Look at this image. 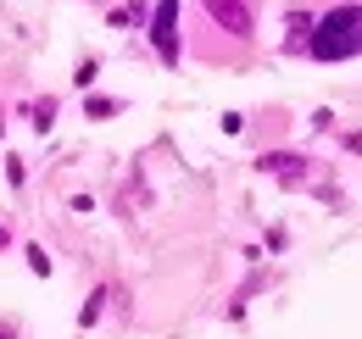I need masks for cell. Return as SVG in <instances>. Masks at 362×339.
Returning <instances> with one entry per match:
<instances>
[{"mask_svg": "<svg viewBox=\"0 0 362 339\" xmlns=\"http://www.w3.org/2000/svg\"><path fill=\"white\" fill-rule=\"evenodd\" d=\"M307 56H317V61L362 56V6H334L329 17H317L313 34H307Z\"/></svg>", "mask_w": 362, "mask_h": 339, "instance_id": "cell-1", "label": "cell"}, {"mask_svg": "<svg viewBox=\"0 0 362 339\" xmlns=\"http://www.w3.org/2000/svg\"><path fill=\"white\" fill-rule=\"evenodd\" d=\"M0 339H17V328H11V323H0Z\"/></svg>", "mask_w": 362, "mask_h": 339, "instance_id": "cell-12", "label": "cell"}, {"mask_svg": "<svg viewBox=\"0 0 362 339\" xmlns=\"http://www.w3.org/2000/svg\"><path fill=\"white\" fill-rule=\"evenodd\" d=\"M23 178H28V172H23V162L11 156V162H6V184H11V189H23Z\"/></svg>", "mask_w": 362, "mask_h": 339, "instance_id": "cell-11", "label": "cell"}, {"mask_svg": "<svg viewBox=\"0 0 362 339\" xmlns=\"http://www.w3.org/2000/svg\"><path fill=\"white\" fill-rule=\"evenodd\" d=\"M151 44L168 67H179V0H156L151 11Z\"/></svg>", "mask_w": 362, "mask_h": 339, "instance_id": "cell-2", "label": "cell"}, {"mask_svg": "<svg viewBox=\"0 0 362 339\" xmlns=\"http://www.w3.org/2000/svg\"><path fill=\"white\" fill-rule=\"evenodd\" d=\"M257 167H262V172H273V178H284V184H296V178L307 172V162H301V156H284V150H273V156H262Z\"/></svg>", "mask_w": 362, "mask_h": 339, "instance_id": "cell-4", "label": "cell"}, {"mask_svg": "<svg viewBox=\"0 0 362 339\" xmlns=\"http://www.w3.org/2000/svg\"><path fill=\"white\" fill-rule=\"evenodd\" d=\"M307 34H313V17L307 11H290V40H284V50H307Z\"/></svg>", "mask_w": 362, "mask_h": 339, "instance_id": "cell-5", "label": "cell"}, {"mask_svg": "<svg viewBox=\"0 0 362 339\" xmlns=\"http://www.w3.org/2000/svg\"><path fill=\"white\" fill-rule=\"evenodd\" d=\"M84 112H90V117H112V112H117V100H106V95H90V106H84Z\"/></svg>", "mask_w": 362, "mask_h": 339, "instance_id": "cell-9", "label": "cell"}, {"mask_svg": "<svg viewBox=\"0 0 362 339\" xmlns=\"http://www.w3.org/2000/svg\"><path fill=\"white\" fill-rule=\"evenodd\" d=\"M201 6H206V17H212L223 34H234V40H245V34H251V23H257L251 0H201Z\"/></svg>", "mask_w": 362, "mask_h": 339, "instance_id": "cell-3", "label": "cell"}, {"mask_svg": "<svg viewBox=\"0 0 362 339\" xmlns=\"http://www.w3.org/2000/svg\"><path fill=\"white\" fill-rule=\"evenodd\" d=\"M6 245H11V234H6V228H0V251H6Z\"/></svg>", "mask_w": 362, "mask_h": 339, "instance_id": "cell-13", "label": "cell"}, {"mask_svg": "<svg viewBox=\"0 0 362 339\" xmlns=\"http://www.w3.org/2000/svg\"><path fill=\"white\" fill-rule=\"evenodd\" d=\"M100 306H106V290H95V295L84 300V311H78V323H84V328H90L95 317H100Z\"/></svg>", "mask_w": 362, "mask_h": 339, "instance_id": "cell-8", "label": "cell"}, {"mask_svg": "<svg viewBox=\"0 0 362 339\" xmlns=\"http://www.w3.org/2000/svg\"><path fill=\"white\" fill-rule=\"evenodd\" d=\"M28 267H34V273H40V278H45V273H50V256L40 251V245H28Z\"/></svg>", "mask_w": 362, "mask_h": 339, "instance_id": "cell-10", "label": "cell"}, {"mask_svg": "<svg viewBox=\"0 0 362 339\" xmlns=\"http://www.w3.org/2000/svg\"><path fill=\"white\" fill-rule=\"evenodd\" d=\"M112 23H117V28H129V23H145V0L123 6V11H112Z\"/></svg>", "mask_w": 362, "mask_h": 339, "instance_id": "cell-7", "label": "cell"}, {"mask_svg": "<svg viewBox=\"0 0 362 339\" xmlns=\"http://www.w3.org/2000/svg\"><path fill=\"white\" fill-rule=\"evenodd\" d=\"M0 133H6V112H0Z\"/></svg>", "mask_w": 362, "mask_h": 339, "instance_id": "cell-14", "label": "cell"}, {"mask_svg": "<svg viewBox=\"0 0 362 339\" xmlns=\"http://www.w3.org/2000/svg\"><path fill=\"white\" fill-rule=\"evenodd\" d=\"M28 117H34V128H40V133H50V123H56V100H50V95H40V100L28 106Z\"/></svg>", "mask_w": 362, "mask_h": 339, "instance_id": "cell-6", "label": "cell"}]
</instances>
